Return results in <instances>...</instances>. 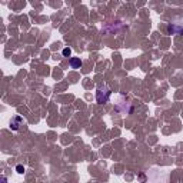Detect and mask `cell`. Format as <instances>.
Instances as JSON below:
<instances>
[{
  "mask_svg": "<svg viewBox=\"0 0 183 183\" xmlns=\"http://www.w3.org/2000/svg\"><path fill=\"white\" fill-rule=\"evenodd\" d=\"M109 97H110V90L106 87V86H99L97 87V92H96V99H97V102L100 104L103 103H107L109 102Z\"/></svg>",
  "mask_w": 183,
  "mask_h": 183,
  "instance_id": "obj_1",
  "label": "cell"
},
{
  "mask_svg": "<svg viewBox=\"0 0 183 183\" xmlns=\"http://www.w3.org/2000/svg\"><path fill=\"white\" fill-rule=\"evenodd\" d=\"M167 30H169V33H172V34H182L183 27L182 26H177V24H169Z\"/></svg>",
  "mask_w": 183,
  "mask_h": 183,
  "instance_id": "obj_2",
  "label": "cell"
},
{
  "mask_svg": "<svg viewBox=\"0 0 183 183\" xmlns=\"http://www.w3.org/2000/svg\"><path fill=\"white\" fill-rule=\"evenodd\" d=\"M70 66H72L73 69H80V66H82L80 57H72L70 59Z\"/></svg>",
  "mask_w": 183,
  "mask_h": 183,
  "instance_id": "obj_3",
  "label": "cell"
},
{
  "mask_svg": "<svg viewBox=\"0 0 183 183\" xmlns=\"http://www.w3.org/2000/svg\"><path fill=\"white\" fill-rule=\"evenodd\" d=\"M20 122H22V117H20V116H16L15 119L10 122V128L13 129V130H17V129H19V123H20Z\"/></svg>",
  "mask_w": 183,
  "mask_h": 183,
  "instance_id": "obj_4",
  "label": "cell"
},
{
  "mask_svg": "<svg viewBox=\"0 0 183 183\" xmlns=\"http://www.w3.org/2000/svg\"><path fill=\"white\" fill-rule=\"evenodd\" d=\"M70 55H72V49H70V47L63 49V56H64V57H70Z\"/></svg>",
  "mask_w": 183,
  "mask_h": 183,
  "instance_id": "obj_5",
  "label": "cell"
},
{
  "mask_svg": "<svg viewBox=\"0 0 183 183\" xmlns=\"http://www.w3.org/2000/svg\"><path fill=\"white\" fill-rule=\"evenodd\" d=\"M16 172H17V173H23V172H24V167L22 166V165H17V166H16Z\"/></svg>",
  "mask_w": 183,
  "mask_h": 183,
  "instance_id": "obj_6",
  "label": "cell"
},
{
  "mask_svg": "<svg viewBox=\"0 0 183 183\" xmlns=\"http://www.w3.org/2000/svg\"><path fill=\"white\" fill-rule=\"evenodd\" d=\"M1 182H3V183H7V180H6V177H3V179H1Z\"/></svg>",
  "mask_w": 183,
  "mask_h": 183,
  "instance_id": "obj_7",
  "label": "cell"
}]
</instances>
